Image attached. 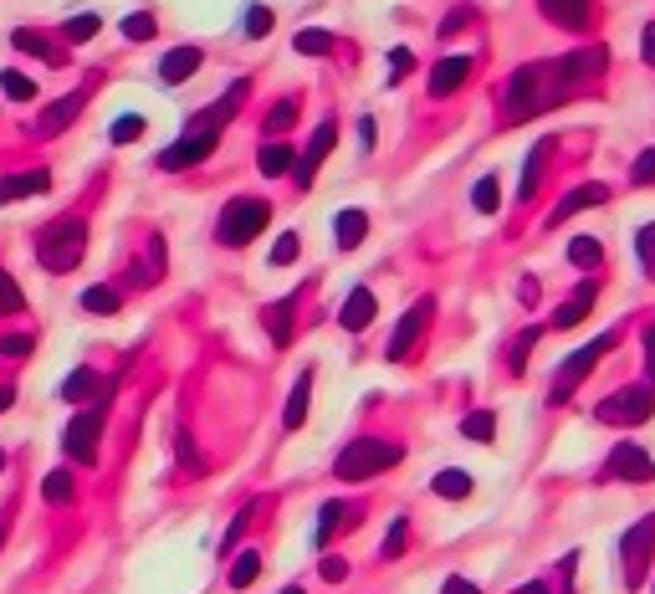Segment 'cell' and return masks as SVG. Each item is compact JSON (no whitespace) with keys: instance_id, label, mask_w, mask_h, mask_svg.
<instances>
[{"instance_id":"4316f807","label":"cell","mask_w":655,"mask_h":594,"mask_svg":"<svg viewBox=\"0 0 655 594\" xmlns=\"http://www.w3.org/2000/svg\"><path fill=\"white\" fill-rule=\"evenodd\" d=\"M333 231H338V246H343V251H354V246L364 241V231H369V216H364V210H338Z\"/></svg>"},{"instance_id":"f5cc1de1","label":"cell","mask_w":655,"mask_h":594,"mask_svg":"<svg viewBox=\"0 0 655 594\" xmlns=\"http://www.w3.org/2000/svg\"><path fill=\"white\" fill-rule=\"evenodd\" d=\"M174 446H180L185 472H200V456H195V441H190V431H174Z\"/></svg>"},{"instance_id":"681fc988","label":"cell","mask_w":655,"mask_h":594,"mask_svg":"<svg viewBox=\"0 0 655 594\" xmlns=\"http://www.w3.org/2000/svg\"><path fill=\"white\" fill-rule=\"evenodd\" d=\"M533 344H538V328H528V333H522L517 344H512V374L528 369V349H533Z\"/></svg>"},{"instance_id":"680465c9","label":"cell","mask_w":655,"mask_h":594,"mask_svg":"<svg viewBox=\"0 0 655 594\" xmlns=\"http://www.w3.org/2000/svg\"><path fill=\"white\" fill-rule=\"evenodd\" d=\"M441 594H482V589H476L471 579H461V574H451V579L441 584Z\"/></svg>"},{"instance_id":"003e7915","label":"cell","mask_w":655,"mask_h":594,"mask_svg":"<svg viewBox=\"0 0 655 594\" xmlns=\"http://www.w3.org/2000/svg\"><path fill=\"white\" fill-rule=\"evenodd\" d=\"M0 543H6V528H0Z\"/></svg>"},{"instance_id":"836d02e7","label":"cell","mask_w":655,"mask_h":594,"mask_svg":"<svg viewBox=\"0 0 655 594\" xmlns=\"http://www.w3.org/2000/svg\"><path fill=\"white\" fill-rule=\"evenodd\" d=\"M292 123H297V108L282 98V103H272V113H267V118H261V134L277 139V134H287V129H292Z\"/></svg>"},{"instance_id":"7c38bea8","label":"cell","mask_w":655,"mask_h":594,"mask_svg":"<svg viewBox=\"0 0 655 594\" xmlns=\"http://www.w3.org/2000/svg\"><path fill=\"white\" fill-rule=\"evenodd\" d=\"M338 144V129H333V118H323L318 129H313V144H308V154H302L297 164H292V175H297V190H308L313 185V175H318V164L328 159V149Z\"/></svg>"},{"instance_id":"f1b7e54d","label":"cell","mask_w":655,"mask_h":594,"mask_svg":"<svg viewBox=\"0 0 655 594\" xmlns=\"http://www.w3.org/2000/svg\"><path fill=\"white\" fill-rule=\"evenodd\" d=\"M292 303H297V297H282V303H267V313H261V318H267V328H272V344L277 349L292 338Z\"/></svg>"},{"instance_id":"ab89813d","label":"cell","mask_w":655,"mask_h":594,"mask_svg":"<svg viewBox=\"0 0 655 594\" xmlns=\"http://www.w3.org/2000/svg\"><path fill=\"white\" fill-rule=\"evenodd\" d=\"M98 26H103V21H98L93 11H82V16H67L62 36H67V41H93V36H98Z\"/></svg>"},{"instance_id":"c3c4849f","label":"cell","mask_w":655,"mask_h":594,"mask_svg":"<svg viewBox=\"0 0 655 594\" xmlns=\"http://www.w3.org/2000/svg\"><path fill=\"white\" fill-rule=\"evenodd\" d=\"M297 251H302V241H297V231H287V236L272 246V267H287V262H297Z\"/></svg>"},{"instance_id":"9a60e30c","label":"cell","mask_w":655,"mask_h":594,"mask_svg":"<svg viewBox=\"0 0 655 594\" xmlns=\"http://www.w3.org/2000/svg\"><path fill=\"white\" fill-rule=\"evenodd\" d=\"M374 313H379V297L369 292V287H354L343 297V308H338V323L348 328V333H364L369 323H374Z\"/></svg>"},{"instance_id":"8992f818","label":"cell","mask_w":655,"mask_h":594,"mask_svg":"<svg viewBox=\"0 0 655 594\" xmlns=\"http://www.w3.org/2000/svg\"><path fill=\"white\" fill-rule=\"evenodd\" d=\"M267 221H272V205L241 195V200H231L221 210V221H215V241H221V246H246V241H256L261 231H267Z\"/></svg>"},{"instance_id":"277c9868","label":"cell","mask_w":655,"mask_h":594,"mask_svg":"<svg viewBox=\"0 0 655 594\" xmlns=\"http://www.w3.org/2000/svg\"><path fill=\"white\" fill-rule=\"evenodd\" d=\"M82 251H87V221L82 216H62L36 236V257L47 272H72L82 262Z\"/></svg>"},{"instance_id":"d6a6232c","label":"cell","mask_w":655,"mask_h":594,"mask_svg":"<svg viewBox=\"0 0 655 594\" xmlns=\"http://www.w3.org/2000/svg\"><path fill=\"white\" fill-rule=\"evenodd\" d=\"M635 262H640V272L655 282V221H645V226L635 231Z\"/></svg>"},{"instance_id":"6da1fadb","label":"cell","mask_w":655,"mask_h":594,"mask_svg":"<svg viewBox=\"0 0 655 594\" xmlns=\"http://www.w3.org/2000/svg\"><path fill=\"white\" fill-rule=\"evenodd\" d=\"M609 62L604 47H589V52H574V57H558V62H528V67H517L507 77V88H502V108H507V123H522V118H533L553 103H563L579 82L599 77Z\"/></svg>"},{"instance_id":"b9f144b4","label":"cell","mask_w":655,"mask_h":594,"mask_svg":"<svg viewBox=\"0 0 655 594\" xmlns=\"http://www.w3.org/2000/svg\"><path fill=\"white\" fill-rule=\"evenodd\" d=\"M144 134V118L139 113H123V118H113V129H108V139L113 144H134Z\"/></svg>"},{"instance_id":"f35d334b","label":"cell","mask_w":655,"mask_h":594,"mask_svg":"<svg viewBox=\"0 0 655 594\" xmlns=\"http://www.w3.org/2000/svg\"><path fill=\"white\" fill-rule=\"evenodd\" d=\"M72 492H77V487H72V477H67V472H47V482H41V497H47L52 507L72 502Z\"/></svg>"},{"instance_id":"ba28073f","label":"cell","mask_w":655,"mask_h":594,"mask_svg":"<svg viewBox=\"0 0 655 594\" xmlns=\"http://www.w3.org/2000/svg\"><path fill=\"white\" fill-rule=\"evenodd\" d=\"M103 415H108V395H98L93 405H87L72 426H67V436H62V446H67V456H77L82 466H93L98 461V436H103Z\"/></svg>"},{"instance_id":"ffe728a7","label":"cell","mask_w":655,"mask_h":594,"mask_svg":"<svg viewBox=\"0 0 655 594\" xmlns=\"http://www.w3.org/2000/svg\"><path fill=\"white\" fill-rule=\"evenodd\" d=\"M594 297H599V282L589 277V282H579V292L563 303L558 313H553V328H574V323H584L589 318V308H594Z\"/></svg>"},{"instance_id":"be15d7a7","label":"cell","mask_w":655,"mask_h":594,"mask_svg":"<svg viewBox=\"0 0 655 594\" xmlns=\"http://www.w3.org/2000/svg\"><path fill=\"white\" fill-rule=\"evenodd\" d=\"M11 405H16V390H11V385H0V410H11Z\"/></svg>"},{"instance_id":"30bf717a","label":"cell","mask_w":655,"mask_h":594,"mask_svg":"<svg viewBox=\"0 0 655 594\" xmlns=\"http://www.w3.org/2000/svg\"><path fill=\"white\" fill-rule=\"evenodd\" d=\"M604 477H620V482H635V487H650L655 482V461L635 446V441H620L604 461Z\"/></svg>"},{"instance_id":"94428289","label":"cell","mask_w":655,"mask_h":594,"mask_svg":"<svg viewBox=\"0 0 655 594\" xmlns=\"http://www.w3.org/2000/svg\"><path fill=\"white\" fill-rule=\"evenodd\" d=\"M359 139H364V149H374V139H379V129H374V118H359Z\"/></svg>"},{"instance_id":"816d5d0a","label":"cell","mask_w":655,"mask_h":594,"mask_svg":"<svg viewBox=\"0 0 655 594\" xmlns=\"http://www.w3.org/2000/svg\"><path fill=\"white\" fill-rule=\"evenodd\" d=\"M251 513H256V502H246V507H241V513H236V523H231V533L221 538V548H226V554H231V548H236V538L246 533V523H251Z\"/></svg>"},{"instance_id":"74e56055","label":"cell","mask_w":655,"mask_h":594,"mask_svg":"<svg viewBox=\"0 0 655 594\" xmlns=\"http://www.w3.org/2000/svg\"><path fill=\"white\" fill-rule=\"evenodd\" d=\"M0 93H6V98H11V103H31V98H36V82H31V77H21V72H11V67H6V72H0Z\"/></svg>"},{"instance_id":"ee69618b","label":"cell","mask_w":655,"mask_h":594,"mask_svg":"<svg viewBox=\"0 0 655 594\" xmlns=\"http://www.w3.org/2000/svg\"><path fill=\"white\" fill-rule=\"evenodd\" d=\"M343 513H348L343 502H323V507H318V543H328V533L343 528Z\"/></svg>"},{"instance_id":"1f68e13d","label":"cell","mask_w":655,"mask_h":594,"mask_svg":"<svg viewBox=\"0 0 655 594\" xmlns=\"http://www.w3.org/2000/svg\"><path fill=\"white\" fill-rule=\"evenodd\" d=\"M569 262L584 267V272H594V267L604 262V246H599L594 236H574V241H569Z\"/></svg>"},{"instance_id":"6f0895ef","label":"cell","mask_w":655,"mask_h":594,"mask_svg":"<svg viewBox=\"0 0 655 594\" xmlns=\"http://www.w3.org/2000/svg\"><path fill=\"white\" fill-rule=\"evenodd\" d=\"M640 62L645 67H655V21L645 26V36H640Z\"/></svg>"},{"instance_id":"7402d4cb","label":"cell","mask_w":655,"mask_h":594,"mask_svg":"<svg viewBox=\"0 0 655 594\" xmlns=\"http://www.w3.org/2000/svg\"><path fill=\"white\" fill-rule=\"evenodd\" d=\"M292 164H297V154H292L287 144H277V139H267V144H261V154H256V169H261V175H267V180L287 175Z\"/></svg>"},{"instance_id":"4fadbf2b","label":"cell","mask_w":655,"mask_h":594,"mask_svg":"<svg viewBox=\"0 0 655 594\" xmlns=\"http://www.w3.org/2000/svg\"><path fill=\"white\" fill-rule=\"evenodd\" d=\"M538 11H543L553 26H563V31H589L594 0H538Z\"/></svg>"},{"instance_id":"11a10c76","label":"cell","mask_w":655,"mask_h":594,"mask_svg":"<svg viewBox=\"0 0 655 594\" xmlns=\"http://www.w3.org/2000/svg\"><path fill=\"white\" fill-rule=\"evenodd\" d=\"M0 354H6V359H26V354H31V338H26V333L0 338Z\"/></svg>"},{"instance_id":"bcb514c9","label":"cell","mask_w":655,"mask_h":594,"mask_svg":"<svg viewBox=\"0 0 655 594\" xmlns=\"http://www.w3.org/2000/svg\"><path fill=\"white\" fill-rule=\"evenodd\" d=\"M630 185H655V144L640 149V159L630 164Z\"/></svg>"},{"instance_id":"03108f58","label":"cell","mask_w":655,"mask_h":594,"mask_svg":"<svg viewBox=\"0 0 655 594\" xmlns=\"http://www.w3.org/2000/svg\"><path fill=\"white\" fill-rule=\"evenodd\" d=\"M0 472H6V451H0Z\"/></svg>"},{"instance_id":"60d3db41","label":"cell","mask_w":655,"mask_h":594,"mask_svg":"<svg viewBox=\"0 0 655 594\" xmlns=\"http://www.w3.org/2000/svg\"><path fill=\"white\" fill-rule=\"evenodd\" d=\"M21 308H26V292L16 287V277L6 267H0V313H21Z\"/></svg>"},{"instance_id":"d6986e66","label":"cell","mask_w":655,"mask_h":594,"mask_svg":"<svg viewBox=\"0 0 655 594\" xmlns=\"http://www.w3.org/2000/svg\"><path fill=\"white\" fill-rule=\"evenodd\" d=\"M36 190H52V175H47V169L6 175V180H0V205H16V200H26V195H36Z\"/></svg>"},{"instance_id":"e0dca14e","label":"cell","mask_w":655,"mask_h":594,"mask_svg":"<svg viewBox=\"0 0 655 594\" xmlns=\"http://www.w3.org/2000/svg\"><path fill=\"white\" fill-rule=\"evenodd\" d=\"M77 113H82V93H67V98H57L47 113L36 118V129H31V134H36V139H57V134L67 129V123H72Z\"/></svg>"},{"instance_id":"5b68a950","label":"cell","mask_w":655,"mask_h":594,"mask_svg":"<svg viewBox=\"0 0 655 594\" xmlns=\"http://www.w3.org/2000/svg\"><path fill=\"white\" fill-rule=\"evenodd\" d=\"M615 344H620V333H599V338H594V344H584V349H574L569 359H563V364L553 369V385H548V400H553V405H563V400H569V395H574V390L584 385V379L594 374V364H599V359H604L609 349H615Z\"/></svg>"},{"instance_id":"d590c367","label":"cell","mask_w":655,"mask_h":594,"mask_svg":"<svg viewBox=\"0 0 655 594\" xmlns=\"http://www.w3.org/2000/svg\"><path fill=\"white\" fill-rule=\"evenodd\" d=\"M292 47H297L302 57H328V52H333V36H328L323 26H313V31H297Z\"/></svg>"},{"instance_id":"ac0fdd59","label":"cell","mask_w":655,"mask_h":594,"mask_svg":"<svg viewBox=\"0 0 655 594\" xmlns=\"http://www.w3.org/2000/svg\"><path fill=\"white\" fill-rule=\"evenodd\" d=\"M205 57H200V47H174V52H164V62H159V77L169 82V88H180V82H190L195 77V67H200Z\"/></svg>"},{"instance_id":"8fae6325","label":"cell","mask_w":655,"mask_h":594,"mask_svg":"<svg viewBox=\"0 0 655 594\" xmlns=\"http://www.w3.org/2000/svg\"><path fill=\"white\" fill-rule=\"evenodd\" d=\"M430 313H435V297H420V303H415V308H410V313L400 318V328L389 333V349H384V354L395 359V364H400V359H410V349L420 344V333H425Z\"/></svg>"},{"instance_id":"f907efd6","label":"cell","mask_w":655,"mask_h":594,"mask_svg":"<svg viewBox=\"0 0 655 594\" xmlns=\"http://www.w3.org/2000/svg\"><path fill=\"white\" fill-rule=\"evenodd\" d=\"M410 67H415V52H410V47H395V52H389V82H400Z\"/></svg>"},{"instance_id":"2e32d148","label":"cell","mask_w":655,"mask_h":594,"mask_svg":"<svg viewBox=\"0 0 655 594\" xmlns=\"http://www.w3.org/2000/svg\"><path fill=\"white\" fill-rule=\"evenodd\" d=\"M466 77H471V57H441L430 67V98H451Z\"/></svg>"},{"instance_id":"f6af8a7d","label":"cell","mask_w":655,"mask_h":594,"mask_svg":"<svg viewBox=\"0 0 655 594\" xmlns=\"http://www.w3.org/2000/svg\"><path fill=\"white\" fill-rule=\"evenodd\" d=\"M272 26H277V16H272L267 6H251V11H246V36H251V41L272 36Z\"/></svg>"},{"instance_id":"4dcf8cb0","label":"cell","mask_w":655,"mask_h":594,"mask_svg":"<svg viewBox=\"0 0 655 594\" xmlns=\"http://www.w3.org/2000/svg\"><path fill=\"white\" fill-rule=\"evenodd\" d=\"M461 436H466V441H482V446H487V441L497 436V415H492V410H471V415L461 420Z\"/></svg>"},{"instance_id":"e7e4bbea","label":"cell","mask_w":655,"mask_h":594,"mask_svg":"<svg viewBox=\"0 0 655 594\" xmlns=\"http://www.w3.org/2000/svg\"><path fill=\"white\" fill-rule=\"evenodd\" d=\"M277 594H302V589H297V584H287V589H277Z\"/></svg>"},{"instance_id":"6125c7cd","label":"cell","mask_w":655,"mask_h":594,"mask_svg":"<svg viewBox=\"0 0 655 594\" xmlns=\"http://www.w3.org/2000/svg\"><path fill=\"white\" fill-rule=\"evenodd\" d=\"M512 594H548V584H538V579H533V584H517Z\"/></svg>"},{"instance_id":"5bb4252c","label":"cell","mask_w":655,"mask_h":594,"mask_svg":"<svg viewBox=\"0 0 655 594\" xmlns=\"http://www.w3.org/2000/svg\"><path fill=\"white\" fill-rule=\"evenodd\" d=\"M604 200H609L604 185H579V190H569V195H563V200L548 210V221H543V226L553 231V226H563L569 216H579V210H589V205H604Z\"/></svg>"},{"instance_id":"db71d44e","label":"cell","mask_w":655,"mask_h":594,"mask_svg":"<svg viewBox=\"0 0 655 594\" xmlns=\"http://www.w3.org/2000/svg\"><path fill=\"white\" fill-rule=\"evenodd\" d=\"M640 344H645V385L655 390V323L640 333Z\"/></svg>"},{"instance_id":"44dd1931","label":"cell","mask_w":655,"mask_h":594,"mask_svg":"<svg viewBox=\"0 0 655 594\" xmlns=\"http://www.w3.org/2000/svg\"><path fill=\"white\" fill-rule=\"evenodd\" d=\"M308 395H313V369H302L292 379V395H287V410H282L287 431H302V420H308Z\"/></svg>"},{"instance_id":"52a82bcc","label":"cell","mask_w":655,"mask_h":594,"mask_svg":"<svg viewBox=\"0 0 655 594\" xmlns=\"http://www.w3.org/2000/svg\"><path fill=\"white\" fill-rule=\"evenodd\" d=\"M650 410H655V390L650 385H625V390H615L609 400L594 405V420L599 426H640V420H650Z\"/></svg>"},{"instance_id":"d4e9b609","label":"cell","mask_w":655,"mask_h":594,"mask_svg":"<svg viewBox=\"0 0 655 594\" xmlns=\"http://www.w3.org/2000/svg\"><path fill=\"white\" fill-rule=\"evenodd\" d=\"M548 149H553L548 139H543V144H533L528 164H522V185H517V195H522V200H533V195H538V185H543V164H548Z\"/></svg>"},{"instance_id":"e575fe53","label":"cell","mask_w":655,"mask_h":594,"mask_svg":"<svg viewBox=\"0 0 655 594\" xmlns=\"http://www.w3.org/2000/svg\"><path fill=\"white\" fill-rule=\"evenodd\" d=\"M502 185H497V175H482L476 180V190H471V205L482 210V216H497V205H502V195H497Z\"/></svg>"},{"instance_id":"83f0119b","label":"cell","mask_w":655,"mask_h":594,"mask_svg":"<svg viewBox=\"0 0 655 594\" xmlns=\"http://www.w3.org/2000/svg\"><path fill=\"white\" fill-rule=\"evenodd\" d=\"M430 492H435V497H451V502H461V497H471V472H461V466H446V472H435Z\"/></svg>"},{"instance_id":"3957f363","label":"cell","mask_w":655,"mask_h":594,"mask_svg":"<svg viewBox=\"0 0 655 594\" xmlns=\"http://www.w3.org/2000/svg\"><path fill=\"white\" fill-rule=\"evenodd\" d=\"M400 446L395 441H379V436H354L343 451H338V461H333V477L338 482H369V477H379V472H389V466H400Z\"/></svg>"},{"instance_id":"cb8c5ba5","label":"cell","mask_w":655,"mask_h":594,"mask_svg":"<svg viewBox=\"0 0 655 594\" xmlns=\"http://www.w3.org/2000/svg\"><path fill=\"white\" fill-rule=\"evenodd\" d=\"M11 41H16V52H26V57H36V62H52V67H62V52L52 47L47 36H36V31H11Z\"/></svg>"},{"instance_id":"91938a15","label":"cell","mask_w":655,"mask_h":594,"mask_svg":"<svg viewBox=\"0 0 655 594\" xmlns=\"http://www.w3.org/2000/svg\"><path fill=\"white\" fill-rule=\"evenodd\" d=\"M466 16H471V11H451V16H446L441 26H435V31H441V36H451V31H461V21H466Z\"/></svg>"},{"instance_id":"7dc6e473","label":"cell","mask_w":655,"mask_h":594,"mask_svg":"<svg viewBox=\"0 0 655 594\" xmlns=\"http://www.w3.org/2000/svg\"><path fill=\"white\" fill-rule=\"evenodd\" d=\"M123 36H128V41H149V36H154V16H149V11H134V16L123 21Z\"/></svg>"},{"instance_id":"7a4b0ae2","label":"cell","mask_w":655,"mask_h":594,"mask_svg":"<svg viewBox=\"0 0 655 594\" xmlns=\"http://www.w3.org/2000/svg\"><path fill=\"white\" fill-rule=\"evenodd\" d=\"M241 98H246V82H231V88H226V98L210 108V118L200 113V118H195L190 129H185L180 139H174V144H169V149H164L154 164H159V169H190V164L210 159V149L221 144V129L231 123V113H236V103H241Z\"/></svg>"},{"instance_id":"9c48e42d","label":"cell","mask_w":655,"mask_h":594,"mask_svg":"<svg viewBox=\"0 0 655 594\" xmlns=\"http://www.w3.org/2000/svg\"><path fill=\"white\" fill-rule=\"evenodd\" d=\"M620 559H625V584H645V569L655 559V513H645L625 538H620Z\"/></svg>"},{"instance_id":"603a6c76","label":"cell","mask_w":655,"mask_h":594,"mask_svg":"<svg viewBox=\"0 0 655 594\" xmlns=\"http://www.w3.org/2000/svg\"><path fill=\"white\" fill-rule=\"evenodd\" d=\"M98 395H103V379H98L93 369H72V374H67V385H62V400L82 405V400H98Z\"/></svg>"},{"instance_id":"9f6ffc18","label":"cell","mask_w":655,"mask_h":594,"mask_svg":"<svg viewBox=\"0 0 655 594\" xmlns=\"http://www.w3.org/2000/svg\"><path fill=\"white\" fill-rule=\"evenodd\" d=\"M318 574H323V579H328V584H343V579H348V564H343V559H333V554H328V559H323V564H318Z\"/></svg>"},{"instance_id":"7bdbcfd3","label":"cell","mask_w":655,"mask_h":594,"mask_svg":"<svg viewBox=\"0 0 655 594\" xmlns=\"http://www.w3.org/2000/svg\"><path fill=\"white\" fill-rule=\"evenodd\" d=\"M405 538H410V518H395V523H389V533H384L379 554H384V559H400V554H405Z\"/></svg>"},{"instance_id":"8d00e7d4","label":"cell","mask_w":655,"mask_h":594,"mask_svg":"<svg viewBox=\"0 0 655 594\" xmlns=\"http://www.w3.org/2000/svg\"><path fill=\"white\" fill-rule=\"evenodd\" d=\"M256 574H261V554H256V548H246V554H236V564H231V589L256 584Z\"/></svg>"},{"instance_id":"484cf974","label":"cell","mask_w":655,"mask_h":594,"mask_svg":"<svg viewBox=\"0 0 655 594\" xmlns=\"http://www.w3.org/2000/svg\"><path fill=\"white\" fill-rule=\"evenodd\" d=\"M164 262H169V251H164V241L154 236V241H149V251H144L139 262H134V287H149V282H159Z\"/></svg>"},{"instance_id":"f546056e","label":"cell","mask_w":655,"mask_h":594,"mask_svg":"<svg viewBox=\"0 0 655 594\" xmlns=\"http://www.w3.org/2000/svg\"><path fill=\"white\" fill-rule=\"evenodd\" d=\"M77 308H82V313H93V318H108V313H118L123 303H118V292H113V287H87V292L77 297Z\"/></svg>"}]
</instances>
